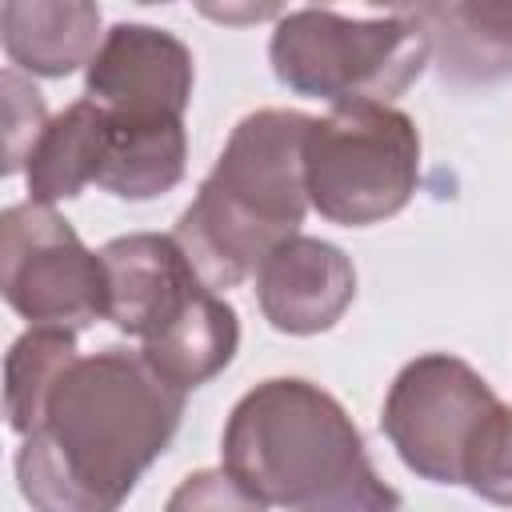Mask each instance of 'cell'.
Instances as JSON below:
<instances>
[{
  "instance_id": "cell-1",
  "label": "cell",
  "mask_w": 512,
  "mask_h": 512,
  "mask_svg": "<svg viewBox=\"0 0 512 512\" xmlns=\"http://www.w3.org/2000/svg\"><path fill=\"white\" fill-rule=\"evenodd\" d=\"M180 420L184 392L140 352L80 356L16 452L20 496L32 512H120Z\"/></svg>"
},
{
  "instance_id": "cell-2",
  "label": "cell",
  "mask_w": 512,
  "mask_h": 512,
  "mask_svg": "<svg viewBox=\"0 0 512 512\" xmlns=\"http://www.w3.org/2000/svg\"><path fill=\"white\" fill-rule=\"evenodd\" d=\"M224 468L284 512H400L344 404L312 380L276 376L244 392L220 436Z\"/></svg>"
},
{
  "instance_id": "cell-3",
  "label": "cell",
  "mask_w": 512,
  "mask_h": 512,
  "mask_svg": "<svg viewBox=\"0 0 512 512\" xmlns=\"http://www.w3.org/2000/svg\"><path fill=\"white\" fill-rule=\"evenodd\" d=\"M308 128L312 116L296 108L248 112L180 212L172 236L212 292L256 276L268 252L300 232L312 208L304 188Z\"/></svg>"
},
{
  "instance_id": "cell-4",
  "label": "cell",
  "mask_w": 512,
  "mask_h": 512,
  "mask_svg": "<svg viewBox=\"0 0 512 512\" xmlns=\"http://www.w3.org/2000/svg\"><path fill=\"white\" fill-rule=\"evenodd\" d=\"M272 72L296 96L336 104H392L432 60L424 28L404 12L344 16L332 8L280 12L268 40Z\"/></svg>"
},
{
  "instance_id": "cell-5",
  "label": "cell",
  "mask_w": 512,
  "mask_h": 512,
  "mask_svg": "<svg viewBox=\"0 0 512 512\" xmlns=\"http://www.w3.org/2000/svg\"><path fill=\"white\" fill-rule=\"evenodd\" d=\"M420 184L416 120L392 104H336L312 116L304 144L308 204L344 228H368L408 208Z\"/></svg>"
},
{
  "instance_id": "cell-6",
  "label": "cell",
  "mask_w": 512,
  "mask_h": 512,
  "mask_svg": "<svg viewBox=\"0 0 512 512\" xmlns=\"http://www.w3.org/2000/svg\"><path fill=\"white\" fill-rule=\"evenodd\" d=\"M0 292L32 328L80 332L108 308L100 252L84 248L72 224L36 200L8 204L0 216Z\"/></svg>"
},
{
  "instance_id": "cell-7",
  "label": "cell",
  "mask_w": 512,
  "mask_h": 512,
  "mask_svg": "<svg viewBox=\"0 0 512 512\" xmlns=\"http://www.w3.org/2000/svg\"><path fill=\"white\" fill-rule=\"evenodd\" d=\"M496 408L500 396L468 360L424 352L396 372L380 428L408 472L428 484H464L468 448Z\"/></svg>"
},
{
  "instance_id": "cell-8",
  "label": "cell",
  "mask_w": 512,
  "mask_h": 512,
  "mask_svg": "<svg viewBox=\"0 0 512 512\" xmlns=\"http://www.w3.org/2000/svg\"><path fill=\"white\" fill-rule=\"evenodd\" d=\"M192 80V48L180 36L124 20L84 68V96L120 120H184Z\"/></svg>"
},
{
  "instance_id": "cell-9",
  "label": "cell",
  "mask_w": 512,
  "mask_h": 512,
  "mask_svg": "<svg viewBox=\"0 0 512 512\" xmlns=\"http://www.w3.org/2000/svg\"><path fill=\"white\" fill-rule=\"evenodd\" d=\"M100 260L108 276L104 320H112L124 336H136L140 344L168 328L192 304V296L208 288L188 264L176 236L128 232L108 240L100 248Z\"/></svg>"
},
{
  "instance_id": "cell-10",
  "label": "cell",
  "mask_w": 512,
  "mask_h": 512,
  "mask_svg": "<svg viewBox=\"0 0 512 512\" xmlns=\"http://www.w3.org/2000/svg\"><path fill=\"white\" fill-rule=\"evenodd\" d=\"M256 300L276 332L316 336L336 328L356 300V268L344 248L296 232L260 264Z\"/></svg>"
},
{
  "instance_id": "cell-11",
  "label": "cell",
  "mask_w": 512,
  "mask_h": 512,
  "mask_svg": "<svg viewBox=\"0 0 512 512\" xmlns=\"http://www.w3.org/2000/svg\"><path fill=\"white\" fill-rule=\"evenodd\" d=\"M428 36L436 72L456 88H484L512 76V4L448 0L404 8Z\"/></svg>"
},
{
  "instance_id": "cell-12",
  "label": "cell",
  "mask_w": 512,
  "mask_h": 512,
  "mask_svg": "<svg viewBox=\"0 0 512 512\" xmlns=\"http://www.w3.org/2000/svg\"><path fill=\"white\" fill-rule=\"evenodd\" d=\"M0 40L8 60L28 76H72L104 44L100 8L88 0H4Z\"/></svg>"
},
{
  "instance_id": "cell-13",
  "label": "cell",
  "mask_w": 512,
  "mask_h": 512,
  "mask_svg": "<svg viewBox=\"0 0 512 512\" xmlns=\"http://www.w3.org/2000/svg\"><path fill=\"white\" fill-rule=\"evenodd\" d=\"M240 348V320L236 308L204 288L192 296V304L168 324L160 328L152 340L140 344V356L180 392H192L200 384H208L212 376H220L232 356Z\"/></svg>"
},
{
  "instance_id": "cell-14",
  "label": "cell",
  "mask_w": 512,
  "mask_h": 512,
  "mask_svg": "<svg viewBox=\"0 0 512 512\" xmlns=\"http://www.w3.org/2000/svg\"><path fill=\"white\" fill-rule=\"evenodd\" d=\"M184 120H120L108 116V148L96 184L120 200H156L184 180Z\"/></svg>"
},
{
  "instance_id": "cell-15",
  "label": "cell",
  "mask_w": 512,
  "mask_h": 512,
  "mask_svg": "<svg viewBox=\"0 0 512 512\" xmlns=\"http://www.w3.org/2000/svg\"><path fill=\"white\" fill-rule=\"evenodd\" d=\"M108 148V112L96 100H76L48 120L40 144L28 156V200L60 204L96 184Z\"/></svg>"
},
{
  "instance_id": "cell-16",
  "label": "cell",
  "mask_w": 512,
  "mask_h": 512,
  "mask_svg": "<svg viewBox=\"0 0 512 512\" xmlns=\"http://www.w3.org/2000/svg\"><path fill=\"white\" fill-rule=\"evenodd\" d=\"M80 360L76 352V332L64 328H28L4 356V416L8 428L28 436L60 376Z\"/></svg>"
},
{
  "instance_id": "cell-17",
  "label": "cell",
  "mask_w": 512,
  "mask_h": 512,
  "mask_svg": "<svg viewBox=\"0 0 512 512\" xmlns=\"http://www.w3.org/2000/svg\"><path fill=\"white\" fill-rule=\"evenodd\" d=\"M464 488L488 504L512 508V408L508 404H500L484 420L480 436L472 440L464 460Z\"/></svg>"
},
{
  "instance_id": "cell-18",
  "label": "cell",
  "mask_w": 512,
  "mask_h": 512,
  "mask_svg": "<svg viewBox=\"0 0 512 512\" xmlns=\"http://www.w3.org/2000/svg\"><path fill=\"white\" fill-rule=\"evenodd\" d=\"M0 100H4V176H12L28 168V156L48 128V108L40 88L20 68L0 72Z\"/></svg>"
},
{
  "instance_id": "cell-19",
  "label": "cell",
  "mask_w": 512,
  "mask_h": 512,
  "mask_svg": "<svg viewBox=\"0 0 512 512\" xmlns=\"http://www.w3.org/2000/svg\"><path fill=\"white\" fill-rule=\"evenodd\" d=\"M164 512H268L228 468H200L176 484Z\"/></svg>"
}]
</instances>
